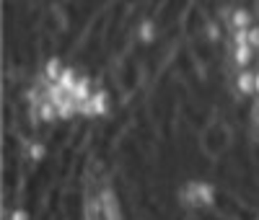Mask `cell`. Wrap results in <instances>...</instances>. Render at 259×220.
<instances>
[{
	"label": "cell",
	"instance_id": "obj_1",
	"mask_svg": "<svg viewBox=\"0 0 259 220\" xmlns=\"http://www.w3.org/2000/svg\"><path fill=\"white\" fill-rule=\"evenodd\" d=\"M221 187L210 176H187L177 189V202L189 212H212L221 205Z\"/></svg>",
	"mask_w": 259,
	"mask_h": 220
},
{
	"label": "cell",
	"instance_id": "obj_2",
	"mask_svg": "<svg viewBox=\"0 0 259 220\" xmlns=\"http://www.w3.org/2000/svg\"><path fill=\"white\" fill-rule=\"evenodd\" d=\"M78 112H80V119H85V122H101L106 117H112V112H114V94H112V88L96 85L94 96L85 104H80Z\"/></svg>",
	"mask_w": 259,
	"mask_h": 220
},
{
	"label": "cell",
	"instance_id": "obj_3",
	"mask_svg": "<svg viewBox=\"0 0 259 220\" xmlns=\"http://www.w3.org/2000/svg\"><path fill=\"white\" fill-rule=\"evenodd\" d=\"M133 39L140 44L143 50H150L161 41V24L153 16H143L138 24L133 26Z\"/></svg>",
	"mask_w": 259,
	"mask_h": 220
},
{
	"label": "cell",
	"instance_id": "obj_4",
	"mask_svg": "<svg viewBox=\"0 0 259 220\" xmlns=\"http://www.w3.org/2000/svg\"><path fill=\"white\" fill-rule=\"evenodd\" d=\"M233 91H236V96L251 101L256 96V68L236 70V75H233Z\"/></svg>",
	"mask_w": 259,
	"mask_h": 220
},
{
	"label": "cell",
	"instance_id": "obj_5",
	"mask_svg": "<svg viewBox=\"0 0 259 220\" xmlns=\"http://www.w3.org/2000/svg\"><path fill=\"white\" fill-rule=\"evenodd\" d=\"M228 55H231V68L233 70H246V68H254V60H256L259 52L249 41H244V44H231Z\"/></svg>",
	"mask_w": 259,
	"mask_h": 220
},
{
	"label": "cell",
	"instance_id": "obj_6",
	"mask_svg": "<svg viewBox=\"0 0 259 220\" xmlns=\"http://www.w3.org/2000/svg\"><path fill=\"white\" fill-rule=\"evenodd\" d=\"M256 21H259V18H256L254 8H249V6H239V8H233V11L228 13L226 31L233 34V31H239V29H249V26L256 24Z\"/></svg>",
	"mask_w": 259,
	"mask_h": 220
},
{
	"label": "cell",
	"instance_id": "obj_7",
	"mask_svg": "<svg viewBox=\"0 0 259 220\" xmlns=\"http://www.w3.org/2000/svg\"><path fill=\"white\" fill-rule=\"evenodd\" d=\"M65 65H68V60H65L62 55H50L45 62H41L39 75L45 78V80H50V83H57V78H60V73H62Z\"/></svg>",
	"mask_w": 259,
	"mask_h": 220
},
{
	"label": "cell",
	"instance_id": "obj_8",
	"mask_svg": "<svg viewBox=\"0 0 259 220\" xmlns=\"http://www.w3.org/2000/svg\"><path fill=\"white\" fill-rule=\"evenodd\" d=\"M80 73H83V70L78 68V65L68 62V65L62 68L60 78H57V85L62 88L65 94H70V96H73V91H75V85H78V78H80Z\"/></svg>",
	"mask_w": 259,
	"mask_h": 220
},
{
	"label": "cell",
	"instance_id": "obj_9",
	"mask_svg": "<svg viewBox=\"0 0 259 220\" xmlns=\"http://www.w3.org/2000/svg\"><path fill=\"white\" fill-rule=\"evenodd\" d=\"M3 220H34V212L26 205H11L3 210Z\"/></svg>",
	"mask_w": 259,
	"mask_h": 220
},
{
	"label": "cell",
	"instance_id": "obj_10",
	"mask_svg": "<svg viewBox=\"0 0 259 220\" xmlns=\"http://www.w3.org/2000/svg\"><path fill=\"white\" fill-rule=\"evenodd\" d=\"M249 44L259 52V21H256L254 26H249Z\"/></svg>",
	"mask_w": 259,
	"mask_h": 220
},
{
	"label": "cell",
	"instance_id": "obj_11",
	"mask_svg": "<svg viewBox=\"0 0 259 220\" xmlns=\"http://www.w3.org/2000/svg\"><path fill=\"white\" fill-rule=\"evenodd\" d=\"M254 99H259V68H256V96Z\"/></svg>",
	"mask_w": 259,
	"mask_h": 220
},
{
	"label": "cell",
	"instance_id": "obj_12",
	"mask_svg": "<svg viewBox=\"0 0 259 220\" xmlns=\"http://www.w3.org/2000/svg\"><path fill=\"white\" fill-rule=\"evenodd\" d=\"M254 220H259V217H254Z\"/></svg>",
	"mask_w": 259,
	"mask_h": 220
}]
</instances>
